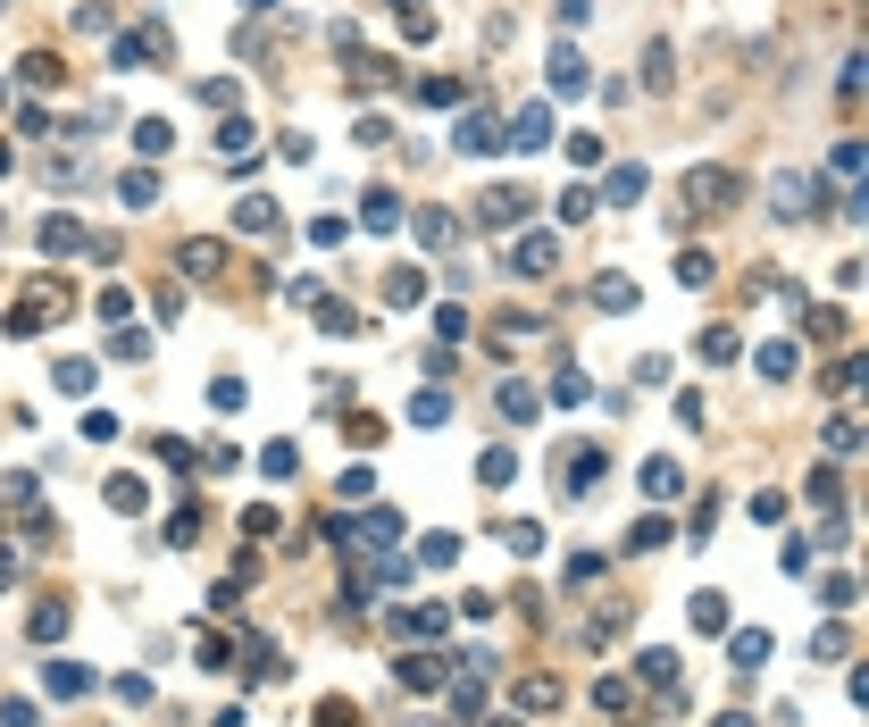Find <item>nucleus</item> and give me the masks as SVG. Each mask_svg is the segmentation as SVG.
Listing matches in <instances>:
<instances>
[{
    "label": "nucleus",
    "instance_id": "nucleus-1",
    "mask_svg": "<svg viewBox=\"0 0 869 727\" xmlns=\"http://www.w3.org/2000/svg\"><path fill=\"white\" fill-rule=\"evenodd\" d=\"M744 184H736V168H686V184H677V201L686 209H727Z\"/></svg>",
    "mask_w": 869,
    "mask_h": 727
},
{
    "label": "nucleus",
    "instance_id": "nucleus-2",
    "mask_svg": "<svg viewBox=\"0 0 869 727\" xmlns=\"http://www.w3.org/2000/svg\"><path fill=\"white\" fill-rule=\"evenodd\" d=\"M819 201H828V193H819V176H803V168H786L778 184H769V209H778L786 226H794V218H811Z\"/></svg>",
    "mask_w": 869,
    "mask_h": 727
},
{
    "label": "nucleus",
    "instance_id": "nucleus-3",
    "mask_svg": "<svg viewBox=\"0 0 869 727\" xmlns=\"http://www.w3.org/2000/svg\"><path fill=\"white\" fill-rule=\"evenodd\" d=\"M519 218H527V193H519V184H493V193L477 201V226H485V234H510Z\"/></svg>",
    "mask_w": 869,
    "mask_h": 727
},
{
    "label": "nucleus",
    "instance_id": "nucleus-4",
    "mask_svg": "<svg viewBox=\"0 0 869 727\" xmlns=\"http://www.w3.org/2000/svg\"><path fill=\"white\" fill-rule=\"evenodd\" d=\"M560 268V234H519V251H510V276H552Z\"/></svg>",
    "mask_w": 869,
    "mask_h": 727
},
{
    "label": "nucleus",
    "instance_id": "nucleus-5",
    "mask_svg": "<svg viewBox=\"0 0 869 727\" xmlns=\"http://www.w3.org/2000/svg\"><path fill=\"white\" fill-rule=\"evenodd\" d=\"M92 686H101V677H92L84 661H42V694H51V702H76V694H92Z\"/></svg>",
    "mask_w": 869,
    "mask_h": 727
},
{
    "label": "nucleus",
    "instance_id": "nucleus-6",
    "mask_svg": "<svg viewBox=\"0 0 869 727\" xmlns=\"http://www.w3.org/2000/svg\"><path fill=\"white\" fill-rule=\"evenodd\" d=\"M552 134H560V126H552V109H544V101H527L519 117H510V134H502V143H519V151H544Z\"/></svg>",
    "mask_w": 869,
    "mask_h": 727
},
{
    "label": "nucleus",
    "instance_id": "nucleus-7",
    "mask_svg": "<svg viewBox=\"0 0 869 727\" xmlns=\"http://www.w3.org/2000/svg\"><path fill=\"white\" fill-rule=\"evenodd\" d=\"M727 661H736V686H753V669L769 661V636L761 627H736V636H727Z\"/></svg>",
    "mask_w": 869,
    "mask_h": 727
},
{
    "label": "nucleus",
    "instance_id": "nucleus-8",
    "mask_svg": "<svg viewBox=\"0 0 869 727\" xmlns=\"http://www.w3.org/2000/svg\"><path fill=\"white\" fill-rule=\"evenodd\" d=\"M452 143H460L468 159H485V151H502V126H493V117H485V109H468V117H460V126H452Z\"/></svg>",
    "mask_w": 869,
    "mask_h": 727
},
{
    "label": "nucleus",
    "instance_id": "nucleus-9",
    "mask_svg": "<svg viewBox=\"0 0 869 727\" xmlns=\"http://www.w3.org/2000/svg\"><path fill=\"white\" fill-rule=\"evenodd\" d=\"M59 301H67L59 285H34V293H26V301H17V310H9V335H34V326H42V318H51V310H59Z\"/></svg>",
    "mask_w": 869,
    "mask_h": 727
},
{
    "label": "nucleus",
    "instance_id": "nucleus-10",
    "mask_svg": "<svg viewBox=\"0 0 869 727\" xmlns=\"http://www.w3.org/2000/svg\"><path fill=\"white\" fill-rule=\"evenodd\" d=\"M443 669H452L443 652H402V669H393V677H402V686H418V694H435V686H443Z\"/></svg>",
    "mask_w": 869,
    "mask_h": 727
},
{
    "label": "nucleus",
    "instance_id": "nucleus-11",
    "mask_svg": "<svg viewBox=\"0 0 869 727\" xmlns=\"http://www.w3.org/2000/svg\"><path fill=\"white\" fill-rule=\"evenodd\" d=\"M84 243H92V234H84L76 218H42V251H51V260H76Z\"/></svg>",
    "mask_w": 869,
    "mask_h": 727
},
{
    "label": "nucleus",
    "instance_id": "nucleus-12",
    "mask_svg": "<svg viewBox=\"0 0 869 727\" xmlns=\"http://www.w3.org/2000/svg\"><path fill=\"white\" fill-rule=\"evenodd\" d=\"M360 226L393 234V226H402V193H385V184H377V193H360Z\"/></svg>",
    "mask_w": 869,
    "mask_h": 727
},
{
    "label": "nucleus",
    "instance_id": "nucleus-13",
    "mask_svg": "<svg viewBox=\"0 0 869 727\" xmlns=\"http://www.w3.org/2000/svg\"><path fill=\"white\" fill-rule=\"evenodd\" d=\"M510 477H519V452H510V443H493V452H477V485H493V494H502Z\"/></svg>",
    "mask_w": 869,
    "mask_h": 727
},
{
    "label": "nucleus",
    "instance_id": "nucleus-14",
    "mask_svg": "<svg viewBox=\"0 0 869 727\" xmlns=\"http://www.w3.org/2000/svg\"><path fill=\"white\" fill-rule=\"evenodd\" d=\"M385 301H393V310H418V301H427V276H418V268H393V276H385Z\"/></svg>",
    "mask_w": 869,
    "mask_h": 727
},
{
    "label": "nucleus",
    "instance_id": "nucleus-15",
    "mask_svg": "<svg viewBox=\"0 0 869 727\" xmlns=\"http://www.w3.org/2000/svg\"><path fill=\"white\" fill-rule=\"evenodd\" d=\"M117 201H126V209H159V176H151V168L117 176Z\"/></svg>",
    "mask_w": 869,
    "mask_h": 727
},
{
    "label": "nucleus",
    "instance_id": "nucleus-16",
    "mask_svg": "<svg viewBox=\"0 0 869 727\" xmlns=\"http://www.w3.org/2000/svg\"><path fill=\"white\" fill-rule=\"evenodd\" d=\"M452 234H460V218H452V209H418V243H427V251H443Z\"/></svg>",
    "mask_w": 869,
    "mask_h": 727
},
{
    "label": "nucleus",
    "instance_id": "nucleus-17",
    "mask_svg": "<svg viewBox=\"0 0 869 727\" xmlns=\"http://www.w3.org/2000/svg\"><path fill=\"white\" fill-rule=\"evenodd\" d=\"M677 485H686V468H677V460H644V494L652 502H669Z\"/></svg>",
    "mask_w": 869,
    "mask_h": 727
},
{
    "label": "nucleus",
    "instance_id": "nucleus-18",
    "mask_svg": "<svg viewBox=\"0 0 869 727\" xmlns=\"http://www.w3.org/2000/svg\"><path fill=\"white\" fill-rule=\"evenodd\" d=\"M602 452H569V494H594V485H602Z\"/></svg>",
    "mask_w": 869,
    "mask_h": 727
},
{
    "label": "nucleus",
    "instance_id": "nucleus-19",
    "mask_svg": "<svg viewBox=\"0 0 869 727\" xmlns=\"http://www.w3.org/2000/svg\"><path fill=\"white\" fill-rule=\"evenodd\" d=\"M803 335L811 343H844V310H811V301H803Z\"/></svg>",
    "mask_w": 869,
    "mask_h": 727
},
{
    "label": "nucleus",
    "instance_id": "nucleus-20",
    "mask_svg": "<svg viewBox=\"0 0 869 727\" xmlns=\"http://www.w3.org/2000/svg\"><path fill=\"white\" fill-rule=\"evenodd\" d=\"M794 360H803L794 343H761V377H769V385H786V377H794Z\"/></svg>",
    "mask_w": 869,
    "mask_h": 727
},
{
    "label": "nucleus",
    "instance_id": "nucleus-21",
    "mask_svg": "<svg viewBox=\"0 0 869 727\" xmlns=\"http://www.w3.org/2000/svg\"><path fill=\"white\" fill-rule=\"evenodd\" d=\"M184 268H193V276H218V268H226V243H201V234H193V243H184Z\"/></svg>",
    "mask_w": 869,
    "mask_h": 727
},
{
    "label": "nucleus",
    "instance_id": "nucleus-22",
    "mask_svg": "<svg viewBox=\"0 0 869 727\" xmlns=\"http://www.w3.org/2000/svg\"><path fill=\"white\" fill-rule=\"evenodd\" d=\"M502 544L519 552V560H535V552H544V527H535V519H510V527H502Z\"/></svg>",
    "mask_w": 869,
    "mask_h": 727
},
{
    "label": "nucleus",
    "instance_id": "nucleus-23",
    "mask_svg": "<svg viewBox=\"0 0 869 727\" xmlns=\"http://www.w3.org/2000/svg\"><path fill=\"white\" fill-rule=\"evenodd\" d=\"M694 627L702 636H727V594H694Z\"/></svg>",
    "mask_w": 869,
    "mask_h": 727
},
{
    "label": "nucleus",
    "instance_id": "nucleus-24",
    "mask_svg": "<svg viewBox=\"0 0 869 727\" xmlns=\"http://www.w3.org/2000/svg\"><path fill=\"white\" fill-rule=\"evenodd\" d=\"M26 627H34V644H59V636H67V602H42Z\"/></svg>",
    "mask_w": 869,
    "mask_h": 727
},
{
    "label": "nucleus",
    "instance_id": "nucleus-25",
    "mask_svg": "<svg viewBox=\"0 0 869 727\" xmlns=\"http://www.w3.org/2000/svg\"><path fill=\"white\" fill-rule=\"evenodd\" d=\"M552 84H560V92H585V59L569 51V42H560V51H552Z\"/></svg>",
    "mask_w": 869,
    "mask_h": 727
},
{
    "label": "nucleus",
    "instance_id": "nucleus-26",
    "mask_svg": "<svg viewBox=\"0 0 869 727\" xmlns=\"http://www.w3.org/2000/svg\"><path fill=\"white\" fill-rule=\"evenodd\" d=\"M168 143H176V134H168V117H143V126H134V151H143V159H159Z\"/></svg>",
    "mask_w": 869,
    "mask_h": 727
},
{
    "label": "nucleus",
    "instance_id": "nucleus-27",
    "mask_svg": "<svg viewBox=\"0 0 869 727\" xmlns=\"http://www.w3.org/2000/svg\"><path fill=\"white\" fill-rule=\"evenodd\" d=\"M669 76H677V67H669V42H652V51H644V92H669Z\"/></svg>",
    "mask_w": 869,
    "mask_h": 727
},
{
    "label": "nucleus",
    "instance_id": "nucleus-28",
    "mask_svg": "<svg viewBox=\"0 0 869 727\" xmlns=\"http://www.w3.org/2000/svg\"><path fill=\"white\" fill-rule=\"evenodd\" d=\"M234 226H243V234H268V226H276V201H260V193H251L243 209H234Z\"/></svg>",
    "mask_w": 869,
    "mask_h": 727
},
{
    "label": "nucleus",
    "instance_id": "nucleus-29",
    "mask_svg": "<svg viewBox=\"0 0 869 727\" xmlns=\"http://www.w3.org/2000/svg\"><path fill=\"white\" fill-rule=\"evenodd\" d=\"M293 468H301V452H293V443H268V452H260V477H276V485H285Z\"/></svg>",
    "mask_w": 869,
    "mask_h": 727
},
{
    "label": "nucleus",
    "instance_id": "nucleus-30",
    "mask_svg": "<svg viewBox=\"0 0 869 727\" xmlns=\"http://www.w3.org/2000/svg\"><path fill=\"white\" fill-rule=\"evenodd\" d=\"M636 669H644V686H661V694L677 686V652H644V661H636Z\"/></svg>",
    "mask_w": 869,
    "mask_h": 727
},
{
    "label": "nucleus",
    "instance_id": "nucleus-31",
    "mask_svg": "<svg viewBox=\"0 0 869 727\" xmlns=\"http://www.w3.org/2000/svg\"><path fill=\"white\" fill-rule=\"evenodd\" d=\"M318 727H360V702H351V694H326V702H318Z\"/></svg>",
    "mask_w": 869,
    "mask_h": 727
},
{
    "label": "nucleus",
    "instance_id": "nucleus-32",
    "mask_svg": "<svg viewBox=\"0 0 869 727\" xmlns=\"http://www.w3.org/2000/svg\"><path fill=\"white\" fill-rule=\"evenodd\" d=\"M51 385H59V393H92V360H59Z\"/></svg>",
    "mask_w": 869,
    "mask_h": 727
},
{
    "label": "nucleus",
    "instance_id": "nucleus-33",
    "mask_svg": "<svg viewBox=\"0 0 869 727\" xmlns=\"http://www.w3.org/2000/svg\"><path fill=\"white\" fill-rule=\"evenodd\" d=\"M702 360H719V368L736 360V326H702Z\"/></svg>",
    "mask_w": 869,
    "mask_h": 727
},
{
    "label": "nucleus",
    "instance_id": "nucleus-34",
    "mask_svg": "<svg viewBox=\"0 0 869 727\" xmlns=\"http://www.w3.org/2000/svg\"><path fill=\"white\" fill-rule=\"evenodd\" d=\"M644 193V168H636V159H619V168H610V201H636Z\"/></svg>",
    "mask_w": 869,
    "mask_h": 727
},
{
    "label": "nucleus",
    "instance_id": "nucleus-35",
    "mask_svg": "<svg viewBox=\"0 0 869 727\" xmlns=\"http://www.w3.org/2000/svg\"><path fill=\"white\" fill-rule=\"evenodd\" d=\"M594 301H602V310H636V285H627V276H602Z\"/></svg>",
    "mask_w": 869,
    "mask_h": 727
},
{
    "label": "nucleus",
    "instance_id": "nucleus-36",
    "mask_svg": "<svg viewBox=\"0 0 869 727\" xmlns=\"http://www.w3.org/2000/svg\"><path fill=\"white\" fill-rule=\"evenodd\" d=\"M109 510H126V519H134V510H143V477H109Z\"/></svg>",
    "mask_w": 869,
    "mask_h": 727
},
{
    "label": "nucleus",
    "instance_id": "nucleus-37",
    "mask_svg": "<svg viewBox=\"0 0 869 727\" xmlns=\"http://www.w3.org/2000/svg\"><path fill=\"white\" fill-rule=\"evenodd\" d=\"M627 544H636V552H661V544H669V519H661V510H652V519H636V535H627Z\"/></svg>",
    "mask_w": 869,
    "mask_h": 727
},
{
    "label": "nucleus",
    "instance_id": "nucleus-38",
    "mask_svg": "<svg viewBox=\"0 0 869 727\" xmlns=\"http://www.w3.org/2000/svg\"><path fill=\"white\" fill-rule=\"evenodd\" d=\"M17 76H26V84H42V92H51V84H59V59H51V51H34V59H17Z\"/></svg>",
    "mask_w": 869,
    "mask_h": 727
},
{
    "label": "nucleus",
    "instance_id": "nucleus-39",
    "mask_svg": "<svg viewBox=\"0 0 869 727\" xmlns=\"http://www.w3.org/2000/svg\"><path fill=\"white\" fill-rule=\"evenodd\" d=\"M460 92H468L460 76H427V84H418V101H435V109H452V101H460Z\"/></svg>",
    "mask_w": 869,
    "mask_h": 727
},
{
    "label": "nucleus",
    "instance_id": "nucleus-40",
    "mask_svg": "<svg viewBox=\"0 0 869 727\" xmlns=\"http://www.w3.org/2000/svg\"><path fill=\"white\" fill-rule=\"evenodd\" d=\"M209 410H218V418L243 410V377H218V385H209Z\"/></svg>",
    "mask_w": 869,
    "mask_h": 727
},
{
    "label": "nucleus",
    "instance_id": "nucleus-41",
    "mask_svg": "<svg viewBox=\"0 0 869 727\" xmlns=\"http://www.w3.org/2000/svg\"><path fill=\"white\" fill-rule=\"evenodd\" d=\"M452 711H460V719H477V711H485V669L468 677V686H452Z\"/></svg>",
    "mask_w": 869,
    "mask_h": 727
},
{
    "label": "nucleus",
    "instance_id": "nucleus-42",
    "mask_svg": "<svg viewBox=\"0 0 869 727\" xmlns=\"http://www.w3.org/2000/svg\"><path fill=\"white\" fill-rule=\"evenodd\" d=\"M552 702H560L552 677H527V686H519V711H552Z\"/></svg>",
    "mask_w": 869,
    "mask_h": 727
},
{
    "label": "nucleus",
    "instance_id": "nucleus-43",
    "mask_svg": "<svg viewBox=\"0 0 869 727\" xmlns=\"http://www.w3.org/2000/svg\"><path fill=\"white\" fill-rule=\"evenodd\" d=\"M544 402H535V385H502V418H535Z\"/></svg>",
    "mask_w": 869,
    "mask_h": 727
},
{
    "label": "nucleus",
    "instance_id": "nucleus-44",
    "mask_svg": "<svg viewBox=\"0 0 869 727\" xmlns=\"http://www.w3.org/2000/svg\"><path fill=\"white\" fill-rule=\"evenodd\" d=\"M677 285H711V251H677Z\"/></svg>",
    "mask_w": 869,
    "mask_h": 727
},
{
    "label": "nucleus",
    "instance_id": "nucleus-45",
    "mask_svg": "<svg viewBox=\"0 0 869 727\" xmlns=\"http://www.w3.org/2000/svg\"><path fill=\"white\" fill-rule=\"evenodd\" d=\"M410 418H418V427H443V418H452V402H443V393H418Z\"/></svg>",
    "mask_w": 869,
    "mask_h": 727
},
{
    "label": "nucleus",
    "instance_id": "nucleus-46",
    "mask_svg": "<svg viewBox=\"0 0 869 727\" xmlns=\"http://www.w3.org/2000/svg\"><path fill=\"white\" fill-rule=\"evenodd\" d=\"M811 652H819V661H844V652H853V636H844V627H819Z\"/></svg>",
    "mask_w": 869,
    "mask_h": 727
},
{
    "label": "nucleus",
    "instance_id": "nucleus-47",
    "mask_svg": "<svg viewBox=\"0 0 869 727\" xmlns=\"http://www.w3.org/2000/svg\"><path fill=\"white\" fill-rule=\"evenodd\" d=\"M218 151H226V159L251 151V126H243V117H226V126H218Z\"/></svg>",
    "mask_w": 869,
    "mask_h": 727
},
{
    "label": "nucleus",
    "instance_id": "nucleus-48",
    "mask_svg": "<svg viewBox=\"0 0 869 727\" xmlns=\"http://www.w3.org/2000/svg\"><path fill=\"white\" fill-rule=\"evenodd\" d=\"M527 335H544V326H535L527 310H502V335H493V343H527Z\"/></svg>",
    "mask_w": 869,
    "mask_h": 727
},
{
    "label": "nucleus",
    "instance_id": "nucleus-49",
    "mask_svg": "<svg viewBox=\"0 0 869 727\" xmlns=\"http://www.w3.org/2000/svg\"><path fill=\"white\" fill-rule=\"evenodd\" d=\"M552 402H560V410L585 402V377H577V368H560V377H552Z\"/></svg>",
    "mask_w": 869,
    "mask_h": 727
},
{
    "label": "nucleus",
    "instance_id": "nucleus-50",
    "mask_svg": "<svg viewBox=\"0 0 869 727\" xmlns=\"http://www.w3.org/2000/svg\"><path fill=\"white\" fill-rule=\"evenodd\" d=\"M560 218H569V226L594 218V193H585V184H569V193H560Z\"/></svg>",
    "mask_w": 869,
    "mask_h": 727
},
{
    "label": "nucleus",
    "instance_id": "nucleus-51",
    "mask_svg": "<svg viewBox=\"0 0 869 727\" xmlns=\"http://www.w3.org/2000/svg\"><path fill=\"white\" fill-rule=\"evenodd\" d=\"M335 485H343V502H368V485H377V477H368V468H360V460H351V468H343V477H335Z\"/></svg>",
    "mask_w": 869,
    "mask_h": 727
},
{
    "label": "nucleus",
    "instance_id": "nucleus-52",
    "mask_svg": "<svg viewBox=\"0 0 869 727\" xmlns=\"http://www.w3.org/2000/svg\"><path fill=\"white\" fill-rule=\"evenodd\" d=\"M318 326L326 335H351V301H318Z\"/></svg>",
    "mask_w": 869,
    "mask_h": 727
},
{
    "label": "nucleus",
    "instance_id": "nucleus-53",
    "mask_svg": "<svg viewBox=\"0 0 869 727\" xmlns=\"http://www.w3.org/2000/svg\"><path fill=\"white\" fill-rule=\"evenodd\" d=\"M193 535H201V510H193V502H184V510H176V519H168V544H193Z\"/></svg>",
    "mask_w": 869,
    "mask_h": 727
},
{
    "label": "nucleus",
    "instance_id": "nucleus-54",
    "mask_svg": "<svg viewBox=\"0 0 869 727\" xmlns=\"http://www.w3.org/2000/svg\"><path fill=\"white\" fill-rule=\"evenodd\" d=\"M460 560V535H427V569H452Z\"/></svg>",
    "mask_w": 869,
    "mask_h": 727
},
{
    "label": "nucleus",
    "instance_id": "nucleus-55",
    "mask_svg": "<svg viewBox=\"0 0 869 727\" xmlns=\"http://www.w3.org/2000/svg\"><path fill=\"white\" fill-rule=\"evenodd\" d=\"M193 92H201V101H209V109H234V84H226V76H201Z\"/></svg>",
    "mask_w": 869,
    "mask_h": 727
},
{
    "label": "nucleus",
    "instance_id": "nucleus-56",
    "mask_svg": "<svg viewBox=\"0 0 869 727\" xmlns=\"http://www.w3.org/2000/svg\"><path fill=\"white\" fill-rule=\"evenodd\" d=\"M0 585H17V552H0Z\"/></svg>",
    "mask_w": 869,
    "mask_h": 727
},
{
    "label": "nucleus",
    "instance_id": "nucleus-57",
    "mask_svg": "<svg viewBox=\"0 0 869 727\" xmlns=\"http://www.w3.org/2000/svg\"><path fill=\"white\" fill-rule=\"evenodd\" d=\"M719 727H753V719H744V711H727V719H719Z\"/></svg>",
    "mask_w": 869,
    "mask_h": 727
},
{
    "label": "nucleus",
    "instance_id": "nucleus-58",
    "mask_svg": "<svg viewBox=\"0 0 869 727\" xmlns=\"http://www.w3.org/2000/svg\"><path fill=\"white\" fill-rule=\"evenodd\" d=\"M243 9H251V17H260V9H276V0H243Z\"/></svg>",
    "mask_w": 869,
    "mask_h": 727
},
{
    "label": "nucleus",
    "instance_id": "nucleus-59",
    "mask_svg": "<svg viewBox=\"0 0 869 727\" xmlns=\"http://www.w3.org/2000/svg\"><path fill=\"white\" fill-rule=\"evenodd\" d=\"M393 9H402V17H410V9H418V0H393Z\"/></svg>",
    "mask_w": 869,
    "mask_h": 727
},
{
    "label": "nucleus",
    "instance_id": "nucleus-60",
    "mask_svg": "<svg viewBox=\"0 0 869 727\" xmlns=\"http://www.w3.org/2000/svg\"><path fill=\"white\" fill-rule=\"evenodd\" d=\"M493 727H519V719H493Z\"/></svg>",
    "mask_w": 869,
    "mask_h": 727
}]
</instances>
